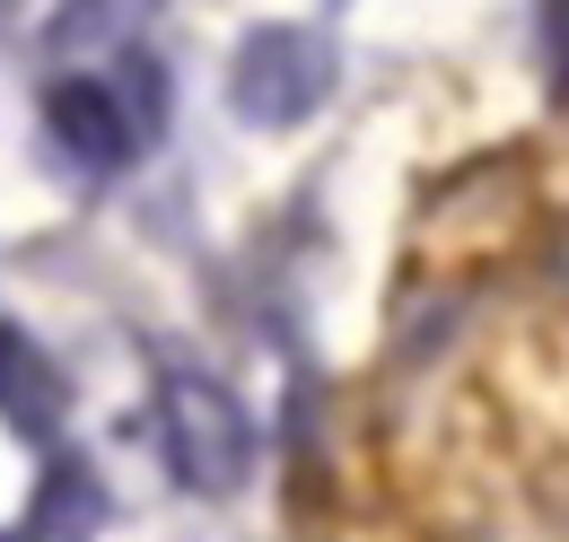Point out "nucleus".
Returning <instances> with one entry per match:
<instances>
[{"label": "nucleus", "instance_id": "5", "mask_svg": "<svg viewBox=\"0 0 569 542\" xmlns=\"http://www.w3.org/2000/svg\"><path fill=\"white\" fill-rule=\"evenodd\" d=\"M106 534V481L88 455H53L36 481V508H27V534L18 542H97Z\"/></svg>", "mask_w": 569, "mask_h": 542}, {"label": "nucleus", "instance_id": "3", "mask_svg": "<svg viewBox=\"0 0 569 542\" xmlns=\"http://www.w3.org/2000/svg\"><path fill=\"white\" fill-rule=\"evenodd\" d=\"M44 132H53V149H62L71 167H88V175L132 167V149H141V132H132L114 79H53V97H44Z\"/></svg>", "mask_w": 569, "mask_h": 542}, {"label": "nucleus", "instance_id": "2", "mask_svg": "<svg viewBox=\"0 0 569 542\" xmlns=\"http://www.w3.org/2000/svg\"><path fill=\"white\" fill-rule=\"evenodd\" d=\"M333 97V44L307 36V27H254L237 44V70H228V106L263 132H289L307 123L316 106Z\"/></svg>", "mask_w": 569, "mask_h": 542}, {"label": "nucleus", "instance_id": "4", "mask_svg": "<svg viewBox=\"0 0 569 542\" xmlns=\"http://www.w3.org/2000/svg\"><path fill=\"white\" fill-rule=\"evenodd\" d=\"M62 411H71V385H62V368L44 359V341L27 333V324H0V420H9L18 438H53Z\"/></svg>", "mask_w": 569, "mask_h": 542}, {"label": "nucleus", "instance_id": "1", "mask_svg": "<svg viewBox=\"0 0 569 542\" xmlns=\"http://www.w3.org/2000/svg\"><path fill=\"white\" fill-rule=\"evenodd\" d=\"M158 411H167V464H176L184 490L228 499L237 481L254 473V420H246V403H237L219 377L176 368V377L158 385Z\"/></svg>", "mask_w": 569, "mask_h": 542}, {"label": "nucleus", "instance_id": "6", "mask_svg": "<svg viewBox=\"0 0 569 542\" xmlns=\"http://www.w3.org/2000/svg\"><path fill=\"white\" fill-rule=\"evenodd\" d=\"M535 27H543V53H552V70L569 79V0H543V18H535Z\"/></svg>", "mask_w": 569, "mask_h": 542}]
</instances>
